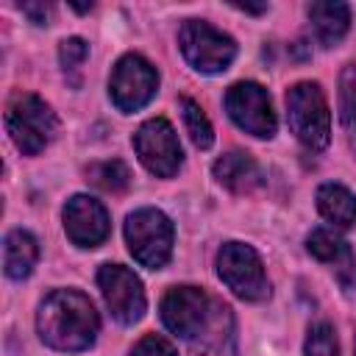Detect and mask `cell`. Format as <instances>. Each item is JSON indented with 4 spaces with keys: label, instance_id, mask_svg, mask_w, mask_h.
<instances>
[{
    "label": "cell",
    "instance_id": "cell-13",
    "mask_svg": "<svg viewBox=\"0 0 356 356\" xmlns=\"http://www.w3.org/2000/svg\"><path fill=\"white\" fill-rule=\"evenodd\" d=\"M211 170H214V178L231 192L242 195V192H253L256 186H261V170L256 159L245 150H231L220 156Z\"/></svg>",
    "mask_w": 356,
    "mask_h": 356
},
{
    "label": "cell",
    "instance_id": "cell-18",
    "mask_svg": "<svg viewBox=\"0 0 356 356\" xmlns=\"http://www.w3.org/2000/svg\"><path fill=\"white\" fill-rule=\"evenodd\" d=\"M306 250L317 261H325V264H342V261L350 264L353 261L350 259V250H348V242L334 228H314L306 236Z\"/></svg>",
    "mask_w": 356,
    "mask_h": 356
},
{
    "label": "cell",
    "instance_id": "cell-22",
    "mask_svg": "<svg viewBox=\"0 0 356 356\" xmlns=\"http://www.w3.org/2000/svg\"><path fill=\"white\" fill-rule=\"evenodd\" d=\"M303 356H339V342L328 323H314L309 328Z\"/></svg>",
    "mask_w": 356,
    "mask_h": 356
},
{
    "label": "cell",
    "instance_id": "cell-1",
    "mask_svg": "<svg viewBox=\"0 0 356 356\" xmlns=\"http://www.w3.org/2000/svg\"><path fill=\"white\" fill-rule=\"evenodd\" d=\"M36 331L44 345L56 350H86L95 345L100 331V317L95 303L78 289L50 292L36 312Z\"/></svg>",
    "mask_w": 356,
    "mask_h": 356
},
{
    "label": "cell",
    "instance_id": "cell-12",
    "mask_svg": "<svg viewBox=\"0 0 356 356\" xmlns=\"http://www.w3.org/2000/svg\"><path fill=\"white\" fill-rule=\"evenodd\" d=\"M64 231H67L70 242L78 248L103 245L111 231L106 206L89 195H72L64 206Z\"/></svg>",
    "mask_w": 356,
    "mask_h": 356
},
{
    "label": "cell",
    "instance_id": "cell-2",
    "mask_svg": "<svg viewBox=\"0 0 356 356\" xmlns=\"http://www.w3.org/2000/svg\"><path fill=\"white\" fill-rule=\"evenodd\" d=\"M6 128L19 153L39 156L53 142L58 131V117L42 97L31 92H17L6 108Z\"/></svg>",
    "mask_w": 356,
    "mask_h": 356
},
{
    "label": "cell",
    "instance_id": "cell-24",
    "mask_svg": "<svg viewBox=\"0 0 356 356\" xmlns=\"http://www.w3.org/2000/svg\"><path fill=\"white\" fill-rule=\"evenodd\" d=\"M131 356H178V353H175V348H172V342H170L167 337L147 334V337H142V339L134 345Z\"/></svg>",
    "mask_w": 356,
    "mask_h": 356
},
{
    "label": "cell",
    "instance_id": "cell-9",
    "mask_svg": "<svg viewBox=\"0 0 356 356\" xmlns=\"http://www.w3.org/2000/svg\"><path fill=\"white\" fill-rule=\"evenodd\" d=\"M211 314L214 303L197 286H172L161 298V323L181 339L192 342L195 337H200L209 328Z\"/></svg>",
    "mask_w": 356,
    "mask_h": 356
},
{
    "label": "cell",
    "instance_id": "cell-23",
    "mask_svg": "<svg viewBox=\"0 0 356 356\" xmlns=\"http://www.w3.org/2000/svg\"><path fill=\"white\" fill-rule=\"evenodd\" d=\"M86 56H89V44H86L81 36H70V39H64V42L58 44V61H61L64 70L81 67V64L86 61Z\"/></svg>",
    "mask_w": 356,
    "mask_h": 356
},
{
    "label": "cell",
    "instance_id": "cell-6",
    "mask_svg": "<svg viewBox=\"0 0 356 356\" xmlns=\"http://www.w3.org/2000/svg\"><path fill=\"white\" fill-rule=\"evenodd\" d=\"M217 275L242 300L256 303L270 295L261 256L245 242H225L217 250Z\"/></svg>",
    "mask_w": 356,
    "mask_h": 356
},
{
    "label": "cell",
    "instance_id": "cell-20",
    "mask_svg": "<svg viewBox=\"0 0 356 356\" xmlns=\"http://www.w3.org/2000/svg\"><path fill=\"white\" fill-rule=\"evenodd\" d=\"M86 175H89V181H92L97 189L111 192V195L128 189V184H131V170H128V164L120 161V159L97 161V164H92V167L86 170Z\"/></svg>",
    "mask_w": 356,
    "mask_h": 356
},
{
    "label": "cell",
    "instance_id": "cell-17",
    "mask_svg": "<svg viewBox=\"0 0 356 356\" xmlns=\"http://www.w3.org/2000/svg\"><path fill=\"white\" fill-rule=\"evenodd\" d=\"M317 211L334 228H350L356 222V197L342 184H323L317 189Z\"/></svg>",
    "mask_w": 356,
    "mask_h": 356
},
{
    "label": "cell",
    "instance_id": "cell-7",
    "mask_svg": "<svg viewBox=\"0 0 356 356\" xmlns=\"http://www.w3.org/2000/svg\"><path fill=\"white\" fill-rule=\"evenodd\" d=\"M156 89H159V72L145 56L125 53L114 64L111 78H108V95L120 111L134 114V111L145 108L153 100Z\"/></svg>",
    "mask_w": 356,
    "mask_h": 356
},
{
    "label": "cell",
    "instance_id": "cell-10",
    "mask_svg": "<svg viewBox=\"0 0 356 356\" xmlns=\"http://www.w3.org/2000/svg\"><path fill=\"white\" fill-rule=\"evenodd\" d=\"M225 111L245 134H253L259 139H270L275 134V128H278L270 95L256 81H239V83L228 86Z\"/></svg>",
    "mask_w": 356,
    "mask_h": 356
},
{
    "label": "cell",
    "instance_id": "cell-21",
    "mask_svg": "<svg viewBox=\"0 0 356 356\" xmlns=\"http://www.w3.org/2000/svg\"><path fill=\"white\" fill-rule=\"evenodd\" d=\"M339 120L356 134V64H345L339 72Z\"/></svg>",
    "mask_w": 356,
    "mask_h": 356
},
{
    "label": "cell",
    "instance_id": "cell-15",
    "mask_svg": "<svg viewBox=\"0 0 356 356\" xmlns=\"http://www.w3.org/2000/svg\"><path fill=\"white\" fill-rule=\"evenodd\" d=\"M306 14H309V25H312L314 39L323 47L337 44L348 33V28H350V8H348V3H309Z\"/></svg>",
    "mask_w": 356,
    "mask_h": 356
},
{
    "label": "cell",
    "instance_id": "cell-25",
    "mask_svg": "<svg viewBox=\"0 0 356 356\" xmlns=\"http://www.w3.org/2000/svg\"><path fill=\"white\" fill-rule=\"evenodd\" d=\"M19 8H22V14H28L31 22H36V25H47V17H50V11H53V6H44V3H22Z\"/></svg>",
    "mask_w": 356,
    "mask_h": 356
},
{
    "label": "cell",
    "instance_id": "cell-16",
    "mask_svg": "<svg viewBox=\"0 0 356 356\" xmlns=\"http://www.w3.org/2000/svg\"><path fill=\"white\" fill-rule=\"evenodd\" d=\"M192 356H234V317L231 309L214 303V314L209 328L192 339Z\"/></svg>",
    "mask_w": 356,
    "mask_h": 356
},
{
    "label": "cell",
    "instance_id": "cell-19",
    "mask_svg": "<svg viewBox=\"0 0 356 356\" xmlns=\"http://www.w3.org/2000/svg\"><path fill=\"white\" fill-rule=\"evenodd\" d=\"M181 117H184V125H186L192 145L200 150H209L214 145V128H211L209 117L203 114V108L192 97H181Z\"/></svg>",
    "mask_w": 356,
    "mask_h": 356
},
{
    "label": "cell",
    "instance_id": "cell-11",
    "mask_svg": "<svg viewBox=\"0 0 356 356\" xmlns=\"http://www.w3.org/2000/svg\"><path fill=\"white\" fill-rule=\"evenodd\" d=\"M97 286H100V295L117 323L134 325L136 320H142V314L147 309V298H145V286L134 270H128L122 264H103L97 270Z\"/></svg>",
    "mask_w": 356,
    "mask_h": 356
},
{
    "label": "cell",
    "instance_id": "cell-3",
    "mask_svg": "<svg viewBox=\"0 0 356 356\" xmlns=\"http://www.w3.org/2000/svg\"><path fill=\"white\" fill-rule=\"evenodd\" d=\"M286 122L298 142L309 150H323L331 142V111L328 100L314 81H298L286 92Z\"/></svg>",
    "mask_w": 356,
    "mask_h": 356
},
{
    "label": "cell",
    "instance_id": "cell-8",
    "mask_svg": "<svg viewBox=\"0 0 356 356\" xmlns=\"http://www.w3.org/2000/svg\"><path fill=\"white\" fill-rule=\"evenodd\" d=\"M134 150L145 170L159 178H172L184 161L178 134L164 117H153L139 125V131L134 134Z\"/></svg>",
    "mask_w": 356,
    "mask_h": 356
},
{
    "label": "cell",
    "instance_id": "cell-14",
    "mask_svg": "<svg viewBox=\"0 0 356 356\" xmlns=\"http://www.w3.org/2000/svg\"><path fill=\"white\" fill-rule=\"evenodd\" d=\"M39 261V242L31 231H22V228H14L6 234L3 239V270L8 278L14 281H22L33 273Z\"/></svg>",
    "mask_w": 356,
    "mask_h": 356
},
{
    "label": "cell",
    "instance_id": "cell-5",
    "mask_svg": "<svg viewBox=\"0 0 356 356\" xmlns=\"http://www.w3.org/2000/svg\"><path fill=\"white\" fill-rule=\"evenodd\" d=\"M178 44L192 70L206 75L228 70L236 58V42L206 19H186L178 31Z\"/></svg>",
    "mask_w": 356,
    "mask_h": 356
},
{
    "label": "cell",
    "instance_id": "cell-4",
    "mask_svg": "<svg viewBox=\"0 0 356 356\" xmlns=\"http://www.w3.org/2000/svg\"><path fill=\"white\" fill-rule=\"evenodd\" d=\"M172 234V222L161 209H136L125 220L128 250L147 270H161L170 261Z\"/></svg>",
    "mask_w": 356,
    "mask_h": 356
}]
</instances>
